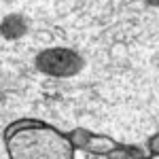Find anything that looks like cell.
I'll list each match as a JSON object with an SVG mask.
<instances>
[{
	"label": "cell",
	"instance_id": "cell-2",
	"mask_svg": "<svg viewBox=\"0 0 159 159\" xmlns=\"http://www.w3.org/2000/svg\"><path fill=\"white\" fill-rule=\"evenodd\" d=\"M2 147L13 159H74L70 134L38 121H19L2 134Z\"/></svg>",
	"mask_w": 159,
	"mask_h": 159
},
{
	"label": "cell",
	"instance_id": "cell-4",
	"mask_svg": "<svg viewBox=\"0 0 159 159\" xmlns=\"http://www.w3.org/2000/svg\"><path fill=\"white\" fill-rule=\"evenodd\" d=\"M74 159H110V155L89 153V151H85V148H74Z\"/></svg>",
	"mask_w": 159,
	"mask_h": 159
},
{
	"label": "cell",
	"instance_id": "cell-3",
	"mask_svg": "<svg viewBox=\"0 0 159 159\" xmlns=\"http://www.w3.org/2000/svg\"><path fill=\"white\" fill-rule=\"evenodd\" d=\"M70 138H72L76 148H85L89 153H100V155H108L119 147V142L112 140L110 136L93 134V132H87V129H76L70 134Z\"/></svg>",
	"mask_w": 159,
	"mask_h": 159
},
{
	"label": "cell",
	"instance_id": "cell-5",
	"mask_svg": "<svg viewBox=\"0 0 159 159\" xmlns=\"http://www.w3.org/2000/svg\"><path fill=\"white\" fill-rule=\"evenodd\" d=\"M148 151H151V153H159V134L148 142Z\"/></svg>",
	"mask_w": 159,
	"mask_h": 159
},
{
	"label": "cell",
	"instance_id": "cell-6",
	"mask_svg": "<svg viewBox=\"0 0 159 159\" xmlns=\"http://www.w3.org/2000/svg\"><path fill=\"white\" fill-rule=\"evenodd\" d=\"M140 159H159V153H151L147 157H140Z\"/></svg>",
	"mask_w": 159,
	"mask_h": 159
},
{
	"label": "cell",
	"instance_id": "cell-1",
	"mask_svg": "<svg viewBox=\"0 0 159 159\" xmlns=\"http://www.w3.org/2000/svg\"><path fill=\"white\" fill-rule=\"evenodd\" d=\"M2 134L38 121L148 148L159 134V0H2Z\"/></svg>",
	"mask_w": 159,
	"mask_h": 159
}]
</instances>
